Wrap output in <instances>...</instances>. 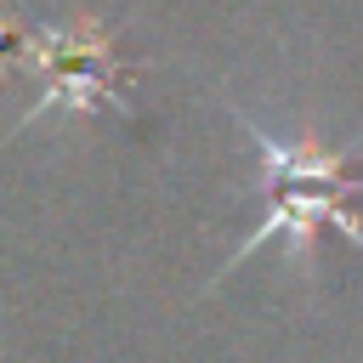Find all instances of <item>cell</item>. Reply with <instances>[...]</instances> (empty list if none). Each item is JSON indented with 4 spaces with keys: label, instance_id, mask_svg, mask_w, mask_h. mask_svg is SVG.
I'll list each match as a JSON object with an SVG mask.
<instances>
[{
    "label": "cell",
    "instance_id": "obj_1",
    "mask_svg": "<svg viewBox=\"0 0 363 363\" xmlns=\"http://www.w3.org/2000/svg\"><path fill=\"white\" fill-rule=\"evenodd\" d=\"M227 108H233L238 130L255 142V164H261L267 210H261V227L221 261V272H216L204 289H216L233 267H244L255 250H267V238H289V244H295V261H306V244H312L318 221L340 227V233L363 250V216L352 210V199L363 193V170L352 164V153H357L363 142H352V147H323L318 136L284 142V136H272L250 108H238V102H227Z\"/></svg>",
    "mask_w": 363,
    "mask_h": 363
},
{
    "label": "cell",
    "instance_id": "obj_2",
    "mask_svg": "<svg viewBox=\"0 0 363 363\" xmlns=\"http://www.w3.org/2000/svg\"><path fill=\"white\" fill-rule=\"evenodd\" d=\"M0 68L28 74L40 85L34 108L17 125H34L45 108L125 113V96H119L125 62L113 51V28H23L17 17H0Z\"/></svg>",
    "mask_w": 363,
    "mask_h": 363
}]
</instances>
